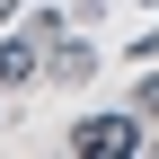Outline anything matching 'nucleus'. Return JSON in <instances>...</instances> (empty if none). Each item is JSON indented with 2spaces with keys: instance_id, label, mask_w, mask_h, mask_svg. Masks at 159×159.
Masks as SVG:
<instances>
[{
  "instance_id": "f257e3e1",
  "label": "nucleus",
  "mask_w": 159,
  "mask_h": 159,
  "mask_svg": "<svg viewBox=\"0 0 159 159\" xmlns=\"http://www.w3.org/2000/svg\"><path fill=\"white\" fill-rule=\"evenodd\" d=\"M71 150L80 159H133V150H142V106H133V115H89V124H71Z\"/></svg>"
},
{
  "instance_id": "f03ea898",
  "label": "nucleus",
  "mask_w": 159,
  "mask_h": 159,
  "mask_svg": "<svg viewBox=\"0 0 159 159\" xmlns=\"http://www.w3.org/2000/svg\"><path fill=\"white\" fill-rule=\"evenodd\" d=\"M35 80V35H0V89Z\"/></svg>"
},
{
  "instance_id": "7ed1b4c3",
  "label": "nucleus",
  "mask_w": 159,
  "mask_h": 159,
  "mask_svg": "<svg viewBox=\"0 0 159 159\" xmlns=\"http://www.w3.org/2000/svg\"><path fill=\"white\" fill-rule=\"evenodd\" d=\"M142 115H159V71H150V80H142Z\"/></svg>"
},
{
  "instance_id": "20e7f679",
  "label": "nucleus",
  "mask_w": 159,
  "mask_h": 159,
  "mask_svg": "<svg viewBox=\"0 0 159 159\" xmlns=\"http://www.w3.org/2000/svg\"><path fill=\"white\" fill-rule=\"evenodd\" d=\"M9 9H18V0H0V27H9Z\"/></svg>"
}]
</instances>
